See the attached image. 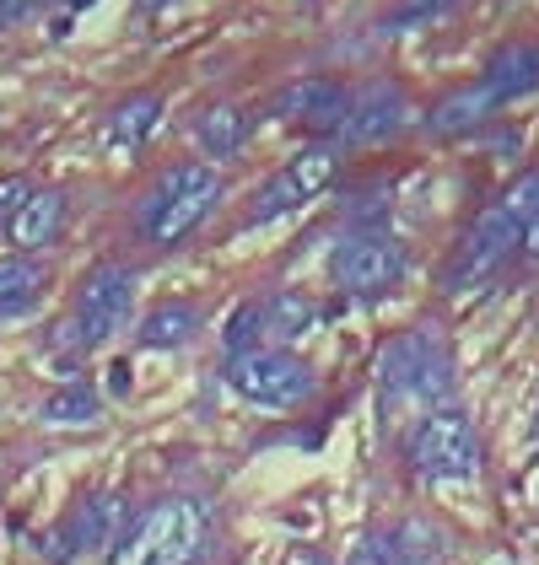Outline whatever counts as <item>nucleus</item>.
I'll use <instances>...</instances> for the list:
<instances>
[{"label": "nucleus", "instance_id": "obj_17", "mask_svg": "<svg viewBox=\"0 0 539 565\" xmlns=\"http://www.w3.org/2000/svg\"><path fill=\"white\" fill-rule=\"evenodd\" d=\"M200 334V307L189 302H162L157 312H146L140 323V345L146 350H179Z\"/></svg>", "mask_w": 539, "mask_h": 565}, {"label": "nucleus", "instance_id": "obj_23", "mask_svg": "<svg viewBox=\"0 0 539 565\" xmlns=\"http://www.w3.org/2000/svg\"><path fill=\"white\" fill-rule=\"evenodd\" d=\"M260 329H265V302H243L232 312V323H226V350L232 355L260 350Z\"/></svg>", "mask_w": 539, "mask_h": 565}, {"label": "nucleus", "instance_id": "obj_30", "mask_svg": "<svg viewBox=\"0 0 539 565\" xmlns=\"http://www.w3.org/2000/svg\"><path fill=\"white\" fill-rule=\"evenodd\" d=\"M535 431H539V426H535Z\"/></svg>", "mask_w": 539, "mask_h": 565}, {"label": "nucleus", "instance_id": "obj_12", "mask_svg": "<svg viewBox=\"0 0 539 565\" xmlns=\"http://www.w3.org/2000/svg\"><path fill=\"white\" fill-rule=\"evenodd\" d=\"M480 87L492 92L496 108H507V103H518V97H529L539 87V44L529 39H518V44L496 49L492 65H486V76H480Z\"/></svg>", "mask_w": 539, "mask_h": 565}, {"label": "nucleus", "instance_id": "obj_13", "mask_svg": "<svg viewBox=\"0 0 539 565\" xmlns=\"http://www.w3.org/2000/svg\"><path fill=\"white\" fill-rule=\"evenodd\" d=\"M119 522H125V501H119V495H92L87 507L71 518V527L60 533V550H54V561H65V555H92V550H108V544H114V533H119Z\"/></svg>", "mask_w": 539, "mask_h": 565}, {"label": "nucleus", "instance_id": "obj_2", "mask_svg": "<svg viewBox=\"0 0 539 565\" xmlns=\"http://www.w3.org/2000/svg\"><path fill=\"white\" fill-rule=\"evenodd\" d=\"M205 550V507L189 495H168L146 507L135 527L114 544V565H194Z\"/></svg>", "mask_w": 539, "mask_h": 565}, {"label": "nucleus", "instance_id": "obj_28", "mask_svg": "<svg viewBox=\"0 0 539 565\" xmlns=\"http://www.w3.org/2000/svg\"><path fill=\"white\" fill-rule=\"evenodd\" d=\"M108 377H114V393H125V388H130V366H114Z\"/></svg>", "mask_w": 539, "mask_h": 565}, {"label": "nucleus", "instance_id": "obj_5", "mask_svg": "<svg viewBox=\"0 0 539 565\" xmlns=\"http://www.w3.org/2000/svg\"><path fill=\"white\" fill-rule=\"evenodd\" d=\"M404 458H410L415 475L432 479V484H458V479L480 475V436H475V426H469L464 415L437 409V415H426V420L410 431Z\"/></svg>", "mask_w": 539, "mask_h": 565}, {"label": "nucleus", "instance_id": "obj_26", "mask_svg": "<svg viewBox=\"0 0 539 565\" xmlns=\"http://www.w3.org/2000/svg\"><path fill=\"white\" fill-rule=\"evenodd\" d=\"M39 0H0V22H22Z\"/></svg>", "mask_w": 539, "mask_h": 565}, {"label": "nucleus", "instance_id": "obj_24", "mask_svg": "<svg viewBox=\"0 0 539 565\" xmlns=\"http://www.w3.org/2000/svg\"><path fill=\"white\" fill-rule=\"evenodd\" d=\"M458 0H404L400 11H394V28H415V22H437V17H448Z\"/></svg>", "mask_w": 539, "mask_h": 565}, {"label": "nucleus", "instance_id": "obj_3", "mask_svg": "<svg viewBox=\"0 0 539 565\" xmlns=\"http://www.w3.org/2000/svg\"><path fill=\"white\" fill-rule=\"evenodd\" d=\"M216 200H222V173L211 162L168 168V173L157 178V189L140 200V232L157 248H173V243H183L200 221L216 211Z\"/></svg>", "mask_w": 539, "mask_h": 565}, {"label": "nucleus", "instance_id": "obj_25", "mask_svg": "<svg viewBox=\"0 0 539 565\" xmlns=\"http://www.w3.org/2000/svg\"><path fill=\"white\" fill-rule=\"evenodd\" d=\"M28 200H33V183L28 178H0V226H11V221L22 216Z\"/></svg>", "mask_w": 539, "mask_h": 565}, {"label": "nucleus", "instance_id": "obj_1", "mask_svg": "<svg viewBox=\"0 0 539 565\" xmlns=\"http://www.w3.org/2000/svg\"><path fill=\"white\" fill-rule=\"evenodd\" d=\"M535 216H539V173H524L518 183H507L501 200L486 205V216L469 226V237L458 248V264H453V286L486 280L492 269H501L524 248V232H529Z\"/></svg>", "mask_w": 539, "mask_h": 565}, {"label": "nucleus", "instance_id": "obj_4", "mask_svg": "<svg viewBox=\"0 0 539 565\" xmlns=\"http://www.w3.org/2000/svg\"><path fill=\"white\" fill-rule=\"evenodd\" d=\"M383 393L410 404H443L453 393V355L437 329H410L383 350Z\"/></svg>", "mask_w": 539, "mask_h": 565}, {"label": "nucleus", "instance_id": "obj_7", "mask_svg": "<svg viewBox=\"0 0 539 565\" xmlns=\"http://www.w3.org/2000/svg\"><path fill=\"white\" fill-rule=\"evenodd\" d=\"M130 302H135V269L125 264H97L82 291H76V312H71V329L82 345H103L114 340L125 323H130Z\"/></svg>", "mask_w": 539, "mask_h": 565}, {"label": "nucleus", "instance_id": "obj_6", "mask_svg": "<svg viewBox=\"0 0 539 565\" xmlns=\"http://www.w3.org/2000/svg\"><path fill=\"white\" fill-rule=\"evenodd\" d=\"M226 383H232L237 398H249L260 409H292V404H303L314 393V366L281 345H260L249 355H232Z\"/></svg>", "mask_w": 539, "mask_h": 565}, {"label": "nucleus", "instance_id": "obj_8", "mask_svg": "<svg viewBox=\"0 0 539 565\" xmlns=\"http://www.w3.org/2000/svg\"><path fill=\"white\" fill-rule=\"evenodd\" d=\"M404 264H410L404 259V243H394L389 232H357V237H346V243L335 248L329 275H335L351 297H378V291L400 286Z\"/></svg>", "mask_w": 539, "mask_h": 565}, {"label": "nucleus", "instance_id": "obj_10", "mask_svg": "<svg viewBox=\"0 0 539 565\" xmlns=\"http://www.w3.org/2000/svg\"><path fill=\"white\" fill-rule=\"evenodd\" d=\"M404 119H410L404 92L394 87V82H367V87L351 92V103H346V114H340L335 135H340L346 146H378V140L400 135Z\"/></svg>", "mask_w": 539, "mask_h": 565}, {"label": "nucleus", "instance_id": "obj_14", "mask_svg": "<svg viewBox=\"0 0 539 565\" xmlns=\"http://www.w3.org/2000/svg\"><path fill=\"white\" fill-rule=\"evenodd\" d=\"M346 103H351V92L340 87V82L308 76V82H297V87H286L275 97V114L281 119H303V125H340Z\"/></svg>", "mask_w": 539, "mask_h": 565}, {"label": "nucleus", "instance_id": "obj_21", "mask_svg": "<svg viewBox=\"0 0 539 565\" xmlns=\"http://www.w3.org/2000/svg\"><path fill=\"white\" fill-rule=\"evenodd\" d=\"M157 119H162V103H157V97H130V103H119L114 119H108V146L135 151L146 135L157 130Z\"/></svg>", "mask_w": 539, "mask_h": 565}, {"label": "nucleus", "instance_id": "obj_20", "mask_svg": "<svg viewBox=\"0 0 539 565\" xmlns=\"http://www.w3.org/2000/svg\"><path fill=\"white\" fill-rule=\"evenodd\" d=\"M97 409H103L97 388H87V383H65V388H54L44 404H39V420H44V426H92Z\"/></svg>", "mask_w": 539, "mask_h": 565}, {"label": "nucleus", "instance_id": "obj_27", "mask_svg": "<svg viewBox=\"0 0 539 565\" xmlns=\"http://www.w3.org/2000/svg\"><path fill=\"white\" fill-rule=\"evenodd\" d=\"M524 254H529V259H539V216L529 221V232H524Z\"/></svg>", "mask_w": 539, "mask_h": 565}, {"label": "nucleus", "instance_id": "obj_29", "mask_svg": "<svg viewBox=\"0 0 539 565\" xmlns=\"http://www.w3.org/2000/svg\"><path fill=\"white\" fill-rule=\"evenodd\" d=\"M140 6H146V11H162V6H173V0H140Z\"/></svg>", "mask_w": 539, "mask_h": 565}, {"label": "nucleus", "instance_id": "obj_15", "mask_svg": "<svg viewBox=\"0 0 539 565\" xmlns=\"http://www.w3.org/2000/svg\"><path fill=\"white\" fill-rule=\"evenodd\" d=\"M496 114V103H492V92L480 87H458V92H448L437 108H432V119H426V130L432 135H443V140H453V135H469V130H480L486 119Z\"/></svg>", "mask_w": 539, "mask_h": 565}, {"label": "nucleus", "instance_id": "obj_9", "mask_svg": "<svg viewBox=\"0 0 539 565\" xmlns=\"http://www.w3.org/2000/svg\"><path fill=\"white\" fill-rule=\"evenodd\" d=\"M335 173H340V162H335V151H329V146H308V151H297V157H292V162L270 178L265 189H260V200H254V211H249V226L286 216V211H297V205H314L318 194L335 183Z\"/></svg>", "mask_w": 539, "mask_h": 565}, {"label": "nucleus", "instance_id": "obj_22", "mask_svg": "<svg viewBox=\"0 0 539 565\" xmlns=\"http://www.w3.org/2000/svg\"><path fill=\"white\" fill-rule=\"evenodd\" d=\"M314 302L308 297H297V291H275L265 302V334L275 340H303L308 329H314Z\"/></svg>", "mask_w": 539, "mask_h": 565}, {"label": "nucleus", "instance_id": "obj_18", "mask_svg": "<svg viewBox=\"0 0 539 565\" xmlns=\"http://www.w3.org/2000/svg\"><path fill=\"white\" fill-rule=\"evenodd\" d=\"M243 135H249V114L243 108H232V103H216V108H205L200 114V125H194V140H200V151L205 157H232L237 146H243Z\"/></svg>", "mask_w": 539, "mask_h": 565}, {"label": "nucleus", "instance_id": "obj_16", "mask_svg": "<svg viewBox=\"0 0 539 565\" xmlns=\"http://www.w3.org/2000/svg\"><path fill=\"white\" fill-rule=\"evenodd\" d=\"M60 226H65V194L60 189H33V200L22 205V216L6 232H11L17 248H49L60 237Z\"/></svg>", "mask_w": 539, "mask_h": 565}, {"label": "nucleus", "instance_id": "obj_19", "mask_svg": "<svg viewBox=\"0 0 539 565\" xmlns=\"http://www.w3.org/2000/svg\"><path fill=\"white\" fill-rule=\"evenodd\" d=\"M44 291V264L39 259H0V323L28 312Z\"/></svg>", "mask_w": 539, "mask_h": 565}, {"label": "nucleus", "instance_id": "obj_11", "mask_svg": "<svg viewBox=\"0 0 539 565\" xmlns=\"http://www.w3.org/2000/svg\"><path fill=\"white\" fill-rule=\"evenodd\" d=\"M443 550H448V533L432 518H400L389 527H378L351 565H437Z\"/></svg>", "mask_w": 539, "mask_h": 565}]
</instances>
